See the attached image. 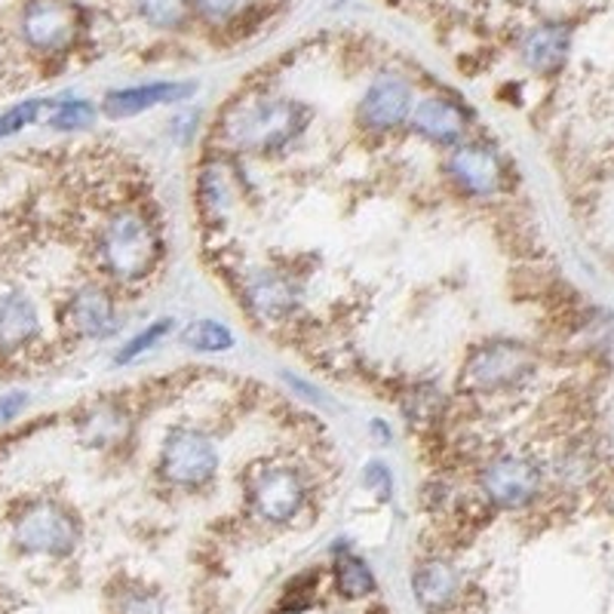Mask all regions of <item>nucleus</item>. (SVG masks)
Listing matches in <instances>:
<instances>
[{
	"instance_id": "5",
	"label": "nucleus",
	"mask_w": 614,
	"mask_h": 614,
	"mask_svg": "<svg viewBox=\"0 0 614 614\" xmlns=\"http://www.w3.org/2000/svg\"><path fill=\"white\" fill-rule=\"evenodd\" d=\"M531 372V353L514 341H491L479 348L464 366V388L470 391H501Z\"/></svg>"
},
{
	"instance_id": "13",
	"label": "nucleus",
	"mask_w": 614,
	"mask_h": 614,
	"mask_svg": "<svg viewBox=\"0 0 614 614\" xmlns=\"http://www.w3.org/2000/svg\"><path fill=\"white\" fill-rule=\"evenodd\" d=\"M194 93V86L188 84H148V86H129L117 89L105 98V112L112 117H133V114L151 112L157 105H172L182 102Z\"/></svg>"
},
{
	"instance_id": "24",
	"label": "nucleus",
	"mask_w": 614,
	"mask_h": 614,
	"mask_svg": "<svg viewBox=\"0 0 614 614\" xmlns=\"http://www.w3.org/2000/svg\"><path fill=\"white\" fill-rule=\"evenodd\" d=\"M43 105H46V102H22V105H15V108H10L7 114H0V139H7V136H13L19 129L34 124V120L41 117Z\"/></svg>"
},
{
	"instance_id": "21",
	"label": "nucleus",
	"mask_w": 614,
	"mask_h": 614,
	"mask_svg": "<svg viewBox=\"0 0 614 614\" xmlns=\"http://www.w3.org/2000/svg\"><path fill=\"white\" fill-rule=\"evenodd\" d=\"M139 10L157 29H176L188 19V0H139Z\"/></svg>"
},
{
	"instance_id": "11",
	"label": "nucleus",
	"mask_w": 614,
	"mask_h": 614,
	"mask_svg": "<svg viewBox=\"0 0 614 614\" xmlns=\"http://www.w3.org/2000/svg\"><path fill=\"white\" fill-rule=\"evenodd\" d=\"M41 332V317L29 295H0V350H22Z\"/></svg>"
},
{
	"instance_id": "14",
	"label": "nucleus",
	"mask_w": 614,
	"mask_h": 614,
	"mask_svg": "<svg viewBox=\"0 0 614 614\" xmlns=\"http://www.w3.org/2000/svg\"><path fill=\"white\" fill-rule=\"evenodd\" d=\"M415 129L436 145H452L467 129V114L446 98H424L415 108Z\"/></svg>"
},
{
	"instance_id": "17",
	"label": "nucleus",
	"mask_w": 614,
	"mask_h": 614,
	"mask_svg": "<svg viewBox=\"0 0 614 614\" xmlns=\"http://www.w3.org/2000/svg\"><path fill=\"white\" fill-rule=\"evenodd\" d=\"M336 586L345 600H363L375 590V578L363 559L353 553H341L336 559Z\"/></svg>"
},
{
	"instance_id": "20",
	"label": "nucleus",
	"mask_w": 614,
	"mask_h": 614,
	"mask_svg": "<svg viewBox=\"0 0 614 614\" xmlns=\"http://www.w3.org/2000/svg\"><path fill=\"white\" fill-rule=\"evenodd\" d=\"M124 433H126V421L120 419L114 409H98L96 415H89V421L84 424L86 443L98 448L114 446Z\"/></svg>"
},
{
	"instance_id": "18",
	"label": "nucleus",
	"mask_w": 614,
	"mask_h": 614,
	"mask_svg": "<svg viewBox=\"0 0 614 614\" xmlns=\"http://www.w3.org/2000/svg\"><path fill=\"white\" fill-rule=\"evenodd\" d=\"M252 301H255V307H258V314H265V317H271V320H277V317H286V310L293 307L295 289L286 283V279L262 277L255 279V286H252Z\"/></svg>"
},
{
	"instance_id": "2",
	"label": "nucleus",
	"mask_w": 614,
	"mask_h": 614,
	"mask_svg": "<svg viewBox=\"0 0 614 614\" xmlns=\"http://www.w3.org/2000/svg\"><path fill=\"white\" fill-rule=\"evenodd\" d=\"M307 108L293 98H252L224 120V136L243 151H279L305 129Z\"/></svg>"
},
{
	"instance_id": "22",
	"label": "nucleus",
	"mask_w": 614,
	"mask_h": 614,
	"mask_svg": "<svg viewBox=\"0 0 614 614\" xmlns=\"http://www.w3.org/2000/svg\"><path fill=\"white\" fill-rule=\"evenodd\" d=\"M93 117H96L93 105L74 98V102L56 105V112L50 117V126H53V129H62V133H68V129H86V126L93 124Z\"/></svg>"
},
{
	"instance_id": "26",
	"label": "nucleus",
	"mask_w": 614,
	"mask_h": 614,
	"mask_svg": "<svg viewBox=\"0 0 614 614\" xmlns=\"http://www.w3.org/2000/svg\"><path fill=\"white\" fill-rule=\"evenodd\" d=\"M25 405V393H10V396H0V424L13 421Z\"/></svg>"
},
{
	"instance_id": "4",
	"label": "nucleus",
	"mask_w": 614,
	"mask_h": 614,
	"mask_svg": "<svg viewBox=\"0 0 614 614\" xmlns=\"http://www.w3.org/2000/svg\"><path fill=\"white\" fill-rule=\"evenodd\" d=\"M215 467H219V455L207 433L194 431V427L169 431L163 440V452H160V474L167 476L169 483L197 489L210 483Z\"/></svg>"
},
{
	"instance_id": "27",
	"label": "nucleus",
	"mask_w": 614,
	"mask_h": 614,
	"mask_svg": "<svg viewBox=\"0 0 614 614\" xmlns=\"http://www.w3.org/2000/svg\"><path fill=\"white\" fill-rule=\"evenodd\" d=\"M243 0H200V7L210 15H231Z\"/></svg>"
},
{
	"instance_id": "6",
	"label": "nucleus",
	"mask_w": 614,
	"mask_h": 614,
	"mask_svg": "<svg viewBox=\"0 0 614 614\" xmlns=\"http://www.w3.org/2000/svg\"><path fill=\"white\" fill-rule=\"evenodd\" d=\"M250 504L267 522H289L305 507V483L293 467H265L252 476Z\"/></svg>"
},
{
	"instance_id": "19",
	"label": "nucleus",
	"mask_w": 614,
	"mask_h": 614,
	"mask_svg": "<svg viewBox=\"0 0 614 614\" xmlns=\"http://www.w3.org/2000/svg\"><path fill=\"white\" fill-rule=\"evenodd\" d=\"M184 348L197 350V353H222V350L234 348V336L231 329L219 320H197L182 332Z\"/></svg>"
},
{
	"instance_id": "25",
	"label": "nucleus",
	"mask_w": 614,
	"mask_h": 614,
	"mask_svg": "<svg viewBox=\"0 0 614 614\" xmlns=\"http://www.w3.org/2000/svg\"><path fill=\"white\" fill-rule=\"evenodd\" d=\"M366 486L375 491L378 498H388L391 495V470H388V464H381V460H372L369 467H366Z\"/></svg>"
},
{
	"instance_id": "1",
	"label": "nucleus",
	"mask_w": 614,
	"mask_h": 614,
	"mask_svg": "<svg viewBox=\"0 0 614 614\" xmlns=\"http://www.w3.org/2000/svg\"><path fill=\"white\" fill-rule=\"evenodd\" d=\"M163 255L160 234L141 212L120 210L102 224L96 237L98 267L120 283L151 277Z\"/></svg>"
},
{
	"instance_id": "23",
	"label": "nucleus",
	"mask_w": 614,
	"mask_h": 614,
	"mask_svg": "<svg viewBox=\"0 0 614 614\" xmlns=\"http://www.w3.org/2000/svg\"><path fill=\"white\" fill-rule=\"evenodd\" d=\"M169 326H172V320H157V322H151V326H145L139 336L133 338V341H126L124 350L117 353V366L129 363V360H136L139 353H145L148 348H154V345H157L160 338L167 336Z\"/></svg>"
},
{
	"instance_id": "9",
	"label": "nucleus",
	"mask_w": 614,
	"mask_h": 614,
	"mask_svg": "<svg viewBox=\"0 0 614 614\" xmlns=\"http://www.w3.org/2000/svg\"><path fill=\"white\" fill-rule=\"evenodd\" d=\"M412 108V89L400 77H378L375 84L366 89L363 102H360V124L369 133H388L393 126H400L409 117Z\"/></svg>"
},
{
	"instance_id": "15",
	"label": "nucleus",
	"mask_w": 614,
	"mask_h": 614,
	"mask_svg": "<svg viewBox=\"0 0 614 614\" xmlns=\"http://www.w3.org/2000/svg\"><path fill=\"white\" fill-rule=\"evenodd\" d=\"M415 596L424 608H443L458 596V572L448 562H424L415 572Z\"/></svg>"
},
{
	"instance_id": "12",
	"label": "nucleus",
	"mask_w": 614,
	"mask_h": 614,
	"mask_svg": "<svg viewBox=\"0 0 614 614\" xmlns=\"http://www.w3.org/2000/svg\"><path fill=\"white\" fill-rule=\"evenodd\" d=\"M68 322L71 329H77L81 336L105 338L114 332V301L112 295L98 286H84L71 295L68 301Z\"/></svg>"
},
{
	"instance_id": "3",
	"label": "nucleus",
	"mask_w": 614,
	"mask_h": 614,
	"mask_svg": "<svg viewBox=\"0 0 614 614\" xmlns=\"http://www.w3.org/2000/svg\"><path fill=\"white\" fill-rule=\"evenodd\" d=\"M77 538H81L77 519L71 517L65 504L50 501V498L29 504L15 517L13 541L22 553H31V557H68L77 547Z\"/></svg>"
},
{
	"instance_id": "8",
	"label": "nucleus",
	"mask_w": 614,
	"mask_h": 614,
	"mask_svg": "<svg viewBox=\"0 0 614 614\" xmlns=\"http://www.w3.org/2000/svg\"><path fill=\"white\" fill-rule=\"evenodd\" d=\"M538 486H541V470L519 455H501L483 470V489L501 507L529 504L538 495Z\"/></svg>"
},
{
	"instance_id": "7",
	"label": "nucleus",
	"mask_w": 614,
	"mask_h": 614,
	"mask_svg": "<svg viewBox=\"0 0 614 614\" xmlns=\"http://www.w3.org/2000/svg\"><path fill=\"white\" fill-rule=\"evenodd\" d=\"M22 34L34 50L59 53L77 34V13L65 0H31L22 13Z\"/></svg>"
},
{
	"instance_id": "10",
	"label": "nucleus",
	"mask_w": 614,
	"mask_h": 614,
	"mask_svg": "<svg viewBox=\"0 0 614 614\" xmlns=\"http://www.w3.org/2000/svg\"><path fill=\"white\" fill-rule=\"evenodd\" d=\"M448 176L467 194L489 197L501 188L504 169L501 160L489 148H483V145H464V148H458V151L448 157Z\"/></svg>"
},
{
	"instance_id": "16",
	"label": "nucleus",
	"mask_w": 614,
	"mask_h": 614,
	"mask_svg": "<svg viewBox=\"0 0 614 614\" xmlns=\"http://www.w3.org/2000/svg\"><path fill=\"white\" fill-rule=\"evenodd\" d=\"M569 50V31L559 25H544V29L531 31L529 41L522 46V56L534 71H553L562 65Z\"/></svg>"
}]
</instances>
